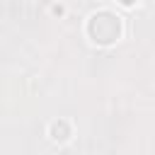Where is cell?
<instances>
[{
  "mask_svg": "<svg viewBox=\"0 0 155 155\" xmlns=\"http://www.w3.org/2000/svg\"><path fill=\"white\" fill-rule=\"evenodd\" d=\"M53 138H68V124L65 121H56L53 124Z\"/></svg>",
  "mask_w": 155,
  "mask_h": 155,
  "instance_id": "7a4b0ae2",
  "label": "cell"
},
{
  "mask_svg": "<svg viewBox=\"0 0 155 155\" xmlns=\"http://www.w3.org/2000/svg\"><path fill=\"white\" fill-rule=\"evenodd\" d=\"M119 31H121V24L109 12H97L90 19V34H92V39L97 44H111V41H116Z\"/></svg>",
  "mask_w": 155,
  "mask_h": 155,
  "instance_id": "6da1fadb",
  "label": "cell"
}]
</instances>
